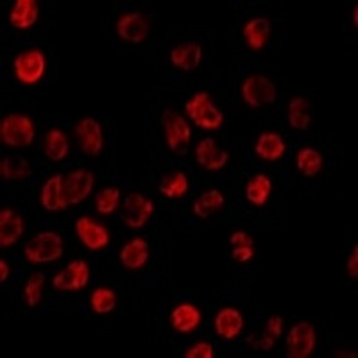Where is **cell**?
<instances>
[{
  "label": "cell",
  "instance_id": "6da1fadb",
  "mask_svg": "<svg viewBox=\"0 0 358 358\" xmlns=\"http://www.w3.org/2000/svg\"><path fill=\"white\" fill-rule=\"evenodd\" d=\"M188 118L201 129L215 131L220 129L224 124V115L219 108L213 104L212 97L208 92H199L194 97H190L185 104Z\"/></svg>",
  "mask_w": 358,
  "mask_h": 358
},
{
  "label": "cell",
  "instance_id": "7a4b0ae2",
  "mask_svg": "<svg viewBox=\"0 0 358 358\" xmlns=\"http://www.w3.org/2000/svg\"><path fill=\"white\" fill-rule=\"evenodd\" d=\"M0 136L8 147H29L36 136L33 118L22 113L8 115L0 124Z\"/></svg>",
  "mask_w": 358,
  "mask_h": 358
},
{
  "label": "cell",
  "instance_id": "3957f363",
  "mask_svg": "<svg viewBox=\"0 0 358 358\" xmlns=\"http://www.w3.org/2000/svg\"><path fill=\"white\" fill-rule=\"evenodd\" d=\"M63 257V238L54 231H41L25 245V258L31 264H50Z\"/></svg>",
  "mask_w": 358,
  "mask_h": 358
},
{
  "label": "cell",
  "instance_id": "277c9868",
  "mask_svg": "<svg viewBox=\"0 0 358 358\" xmlns=\"http://www.w3.org/2000/svg\"><path fill=\"white\" fill-rule=\"evenodd\" d=\"M162 126L169 149L178 156L187 155L192 138V129L187 120L176 110H165L162 115Z\"/></svg>",
  "mask_w": 358,
  "mask_h": 358
},
{
  "label": "cell",
  "instance_id": "5b68a950",
  "mask_svg": "<svg viewBox=\"0 0 358 358\" xmlns=\"http://www.w3.org/2000/svg\"><path fill=\"white\" fill-rule=\"evenodd\" d=\"M242 99L251 108L267 106L276 101V86L265 76H248L242 83Z\"/></svg>",
  "mask_w": 358,
  "mask_h": 358
},
{
  "label": "cell",
  "instance_id": "8992f818",
  "mask_svg": "<svg viewBox=\"0 0 358 358\" xmlns=\"http://www.w3.org/2000/svg\"><path fill=\"white\" fill-rule=\"evenodd\" d=\"M45 66H47V59L40 49H29L18 54L13 63L15 76L22 85H36L43 78Z\"/></svg>",
  "mask_w": 358,
  "mask_h": 358
},
{
  "label": "cell",
  "instance_id": "52a82bcc",
  "mask_svg": "<svg viewBox=\"0 0 358 358\" xmlns=\"http://www.w3.org/2000/svg\"><path fill=\"white\" fill-rule=\"evenodd\" d=\"M315 328L310 322L299 321L290 328L287 335V357L305 358L310 357L315 350Z\"/></svg>",
  "mask_w": 358,
  "mask_h": 358
},
{
  "label": "cell",
  "instance_id": "ba28073f",
  "mask_svg": "<svg viewBox=\"0 0 358 358\" xmlns=\"http://www.w3.org/2000/svg\"><path fill=\"white\" fill-rule=\"evenodd\" d=\"M90 267L85 260H73L54 276L52 285L62 292H76L88 285Z\"/></svg>",
  "mask_w": 358,
  "mask_h": 358
},
{
  "label": "cell",
  "instance_id": "9c48e42d",
  "mask_svg": "<svg viewBox=\"0 0 358 358\" xmlns=\"http://www.w3.org/2000/svg\"><path fill=\"white\" fill-rule=\"evenodd\" d=\"M95 178L86 169H76L63 179V197L66 204H79L94 190Z\"/></svg>",
  "mask_w": 358,
  "mask_h": 358
},
{
  "label": "cell",
  "instance_id": "30bf717a",
  "mask_svg": "<svg viewBox=\"0 0 358 358\" xmlns=\"http://www.w3.org/2000/svg\"><path fill=\"white\" fill-rule=\"evenodd\" d=\"M76 233H78L83 244L92 251H101V249L110 245V231H108L106 226H102L94 217H79L76 220Z\"/></svg>",
  "mask_w": 358,
  "mask_h": 358
},
{
  "label": "cell",
  "instance_id": "8fae6325",
  "mask_svg": "<svg viewBox=\"0 0 358 358\" xmlns=\"http://www.w3.org/2000/svg\"><path fill=\"white\" fill-rule=\"evenodd\" d=\"M152 213H155V203L138 192H133L124 199V222L127 224V228H143Z\"/></svg>",
  "mask_w": 358,
  "mask_h": 358
},
{
  "label": "cell",
  "instance_id": "7c38bea8",
  "mask_svg": "<svg viewBox=\"0 0 358 358\" xmlns=\"http://www.w3.org/2000/svg\"><path fill=\"white\" fill-rule=\"evenodd\" d=\"M117 34L129 43H142L149 36V18L140 11H129L117 20Z\"/></svg>",
  "mask_w": 358,
  "mask_h": 358
},
{
  "label": "cell",
  "instance_id": "4fadbf2b",
  "mask_svg": "<svg viewBox=\"0 0 358 358\" xmlns=\"http://www.w3.org/2000/svg\"><path fill=\"white\" fill-rule=\"evenodd\" d=\"M76 134L81 143V149L86 156H99L104 147V136H102L101 124L92 117L81 118L76 126Z\"/></svg>",
  "mask_w": 358,
  "mask_h": 358
},
{
  "label": "cell",
  "instance_id": "5bb4252c",
  "mask_svg": "<svg viewBox=\"0 0 358 358\" xmlns=\"http://www.w3.org/2000/svg\"><path fill=\"white\" fill-rule=\"evenodd\" d=\"M196 159L204 171L217 172L226 167L229 155L228 151H224L222 147L217 145L213 138H203L196 147Z\"/></svg>",
  "mask_w": 358,
  "mask_h": 358
},
{
  "label": "cell",
  "instance_id": "9a60e30c",
  "mask_svg": "<svg viewBox=\"0 0 358 358\" xmlns=\"http://www.w3.org/2000/svg\"><path fill=\"white\" fill-rule=\"evenodd\" d=\"M169 59H171V63L176 69L183 70V72H192V70H196L201 65L203 47L199 43H194V41L179 43L171 50Z\"/></svg>",
  "mask_w": 358,
  "mask_h": 358
},
{
  "label": "cell",
  "instance_id": "2e32d148",
  "mask_svg": "<svg viewBox=\"0 0 358 358\" xmlns=\"http://www.w3.org/2000/svg\"><path fill=\"white\" fill-rule=\"evenodd\" d=\"M22 233H24V219L20 213L13 208H4L0 212V245L11 248L13 244H17Z\"/></svg>",
  "mask_w": 358,
  "mask_h": 358
},
{
  "label": "cell",
  "instance_id": "e0dca14e",
  "mask_svg": "<svg viewBox=\"0 0 358 358\" xmlns=\"http://www.w3.org/2000/svg\"><path fill=\"white\" fill-rule=\"evenodd\" d=\"M201 319H203V315H201L199 308L192 303H181L171 313L172 328L179 334H192L194 330H197Z\"/></svg>",
  "mask_w": 358,
  "mask_h": 358
},
{
  "label": "cell",
  "instance_id": "ac0fdd59",
  "mask_svg": "<svg viewBox=\"0 0 358 358\" xmlns=\"http://www.w3.org/2000/svg\"><path fill=\"white\" fill-rule=\"evenodd\" d=\"M41 206L47 210V212H59V210H65L69 204H66L65 197H63V176L54 174L50 176L45 185L41 187Z\"/></svg>",
  "mask_w": 358,
  "mask_h": 358
},
{
  "label": "cell",
  "instance_id": "d6986e66",
  "mask_svg": "<svg viewBox=\"0 0 358 358\" xmlns=\"http://www.w3.org/2000/svg\"><path fill=\"white\" fill-rule=\"evenodd\" d=\"M242 328H244V317L236 308H222L215 315V331L219 337L226 338V341H233L241 335Z\"/></svg>",
  "mask_w": 358,
  "mask_h": 358
},
{
  "label": "cell",
  "instance_id": "ffe728a7",
  "mask_svg": "<svg viewBox=\"0 0 358 358\" xmlns=\"http://www.w3.org/2000/svg\"><path fill=\"white\" fill-rule=\"evenodd\" d=\"M242 36H244L249 49L262 50L267 45L268 36H271V22L264 17L251 18L242 29Z\"/></svg>",
  "mask_w": 358,
  "mask_h": 358
},
{
  "label": "cell",
  "instance_id": "44dd1931",
  "mask_svg": "<svg viewBox=\"0 0 358 358\" xmlns=\"http://www.w3.org/2000/svg\"><path fill=\"white\" fill-rule=\"evenodd\" d=\"M149 260V244L143 238H133L120 249V262L126 268L138 271Z\"/></svg>",
  "mask_w": 358,
  "mask_h": 358
},
{
  "label": "cell",
  "instance_id": "7402d4cb",
  "mask_svg": "<svg viewBox=\"0 0 358 358\" xmlns=\"http://www.w3.org/2000/svg\"><path fill=\"white\" fill-rule=\"evenodd\" d=\"M40 17V6L36 0H17L9 15V22L13 27L29 29L33 27Z\"/></svg>",
  "mask_w": 358,
  "mask_h": 358
},
{
  "label": "cell",
  "instance_id": "603a6c76",
  "mask_svg": "<svg viewBox=\"0 0 358 358\" xmlns=\"http://www.w3.org/2000/svg\"><path fill=\"white\" fill-rule=\"evenodd\" d=\"M285 142L278 133H262L255 143V152L265 162H278L285 155Z\"/></svg>",
  "mask_w": 358,
  "mask_h": 358
},
{
  "label": "cell",
  "instance_id": "cb8c5ba5",
  "mask_svg": "<svg viewBox=\"0 0 358 358\" xmlns=\"http://www.w3.org/2000/svg\"><path fill=\"white\" fill-rule=\"evenodd\" d=\"M69 151V138H66L62 129L54 127V129L47 131V134H45V156L47 158L52 159V162H63Z\"/></svg>",
  "mask_w": 358,
  "mask_h": 358
},
{
  "label": "cell",
  "instance_id": "d4e9b609",
  "mask_svg": "<svg viewBox=\"0 0 358 358\" xmlns=\"http://www.w3.org/2000/svg\"><path fill=\"white\" fill-rule=\"evenodd\" d=\"M271 192H273L271 178L265 174H257L245 187V197H248L249 203L264 206V204H267L268 197H271Z\"/></svg>",
  "mask_w": 358,
  "mask_h": 358
},
{
  "label": "cell",
  "instance_id": "484cf974",
  "mask_svg": "<svg viewBox=\"0 0 358 358\" xmlns=\"http://www.w3.org/2000/svg\"><path fill=\"white\" fill-rule=\"evenodd\" d=\"M226 199L220 194L217 188L213 190H206L204 194H201L199 197L194 203V213H196L199 219H208V217H212L213 213H217L220 208L224 206Z\"/></svg>",
  "mask_w": 358,
  "mask_h": 358
},
{
  "label": "cell",
  "instance_id": "4316f807",
  "mask_svg": "<svg viewBox=\"0 0 358 358\" xmlns=\"http://www.w3.org/2000/svg\"><path fill=\"white\" fill-rule=\"evenodd\" d=\"M0 174L8 181H22V179H27L33 174V171H31V165L25 158L9 156V158H4L0 162Z\"/></svg>",
  "mask_w": 358,
  "mask_h": 358
},
{
  "label": "cell",
  "instance_id": "83f0119b",
  "mask_svg": "<svg viewBox=\"0 0 358 358\" xmlns=\"http://www.w3.org/2000/svg\"><path fill=\"white\" fill-rule=\"evenodd\" d=\"M296 167L299 169V172L305 178H313L322 169V155L319 151H315V149H312V147H305V149L297 152Z\"/></svg>",
  "mask_w": 358,
  "mask_h": 358
},
{
  "label": "cell",
  "instance_id": "f1b7e54d",
  "mask_svg": "<svg viewBox=\"0 0 358 358\" xmlns=\"http://www.w3.org/2000/svg\"><path fill=\"white\" fill-rule=\"evenodd\" d=\"M188 192V178L185 172H172V174L165 176L163 181L159 183V194L171 199H179Z\"/></svg>",
  "mask_w": 358,
  "mask_h": 358
},
{
  "label": "cell",
  "instance_id": "f546056e",
  "mask_svg": "<svg viewBox=\"0 0 358 358\" xmlns=\"http://www.w3.org/2000/svg\"><path fill=\"white\" fill-rule=\"evenodd\" d=\"M90 306L99 315L110 313L117 306V294L111 289H106V287H99L90 297Z\"/></svg>",
  "mask_w": 358,
  "mask_h": 358
},
{
  "label": "cell",
  "instance_id": "4dcf8cb0",
  "mask_svg": "<svg viewBox=\"0 0 358 358\" xmlns=\"http://www.w3.org/2000/svg\"><path fill=\"white\" fill-rule=\"evenodd\" d=\"M118 203H120V190L115 187L102 188L95 196V206H97V212L102 213V215H111V213L117 212Z\"/></svg>",
  "mask_w": 358,
  "mask_h": 358
},
{
  "label": "cell",
  "instance_id": "1f68e13d",
  "mask_svg": "<svg viewBox=\"0 0 358 358\" xmlns=\"http://www.w3.org/2000/svg\"><path fill=\"white\" fill-rule=\"evenodd\" d=\"M43 285H45V274L34 273L29 276L27 283H25V289H24V297H25V303H27V306L34 308V306L40 305L41 292H43Z\"/></svg>",
  "mask_w": 358,
  "mask_h": 358
},
{
  "label": "cell",
  "instance_id": "d6a6232c",
  "mask_svg": "<svg viewBox=\"0 0 358 358\" xmlns=\"http://www.w3.org/2000/svg\"><path fill=\"white\" fill-rule=\"evenodd\" d=\"M187 358H213V346L210 342L201 341L185 351Z\"/></svg>",
  "mask_w": 358,
  "mask_h": 358
},
{
  "label": "cell",
  "instance_id": "836d02e7",
  "mask_svg": "<svg viewBox=\"0 0 358 358\" xmlns=\"http://www.w3.org/2000/svg\"><path fill=\"white\" fill-rule=\"evenodd\" d=\"M289 124L297 131L308 129L310 124H312V117H310L308 111H289Z\"/></svg>",
  "mask_w": 358,
  "mask_h": 358
},
{
  "label": "cell",
  "instance_id": "e575fe53",
  "mask_svg": "<svg viewBox=\"0 0 358 358\" xmlns=\"http://www.w3.org/2000/svg\"><path fill=\"white\" fill-rule=\"evenodd\" d=\"M231 257L233 260L245 264V262H249L255 257V248H251V245H233Z\"/></svg>",
  "mask_w": 358,
  "mask_h": 358
},
{
  "label": "cell",
  "instance_id": "d590c367",
  "mask_svg": "<svg viewBox=\"0 0 358 358\" xmlns=\"http://www.w3.org/2000/svg\"><path fill=\"white\" fill-rule=\"evenodd\" d=\"M265 331H267V335H271V337H280L281 334H283V319L280 317V315H273V317H268L267 321V326H265Z\"/></svg>",
  "mask_w": 358,
  "mask_h": 358
},
{
  "label": "cell",
  "instance_id": "8d00e7d4",
  "mask_svg": "<svg viewBox=\"0 0 358 358\" xmlns=\"http://www.w3.org/2000/svg\"><path fill=\"white\" fill-rule=\"evenodd\" d=\"M274 341H276V338L274 337H271V335H267L265 334L264 337L262 338H248V342L249 344H251L252 348H255V350H262V351H271L274 348Z\"/></svg>",
  "mask_w": 358,
  "mask_h": 358
},
{
  "label": "cell",
  "instance_id": "74e56055",
  "mask_svg": "<svg viewBox=\"0 0 358 358\" xmlns=\"http://www.w3.org/2000/svg\"><path fill=\"white\" fill-rule=\"evenodd\" d=\"M229 242H231V245H251V248H255L252 236L245 231H235L229 236Z\"/></svg>",
  "mask_w": 358,
  "mask_h": 358
},
{
  "label": "cell",
  "instance_id": "f35d334b",
  "mask_svg": "<svg viewBox=\"0 0 358 358\" xmlns=\"http://www.w3.org/2000/svg\"><path fill=\"white\" fill-rule=\"evenodd\" d=\"M348 274L351 280H357L358 276V245H355L353 252L348 258Z\"/></svg>",
  "mask_w": 358,
  "mask_h": 358
},
{
  "label": "cell",
  "instance_id": "ab89813d",
  "mask_svg": "<svg viewBox=\"0 0 358 358\" xmlns=\"http://www.w3.org/2000/svg\"><path fill=\"white\" fill-rule=\"evenodd\" d=\"M310 102L305 97H294L289 104V111H308Z\"/></svg>",
  "mask_w": 358,
  "mask_h": 358
},
{
  "label": "cell",
  "instance_id": "60d3db41",
  "mask_svg": "<svg viewBox=\"0 0 358 358\" xmlns=\"http://www.w3.org/2000/svg\"><path fill=\"white\" fill-rule=\"evenodd\" d=\"M9 278V267L8 264H6V260H0V281L2 283H6Z\"/></svg>",
  "mask_w": 358,
  "mask_h": 358
},
{
  "label": "cell",
  "instance_id": "b9f144b4",
  "mask_svg": "<svg viewBox=\"0 0 358 358\" xmlns=\"http://www.w3.org/2000/svg\"><path fill=\"white\" fill-rule=\"evenodd\" d=\"M335 357H346V358H357V353L346 350H337L335 351Z\"/></svg>",
  "mask_w": 358,
  "mask_h": 358
},
{
  "label": "cell",
  "instance_id": "7bdbcfd3",
  "mask_svg": "<svg viewBox=\"0 0 358 358\" xmlns=\"http://www.w3.org/2000/svg\"><path fill=\"white\" fill-rule=\"evenodd\" d=\"M353 24L358 25V8H357V4L353 6Z\"/></svg>",
  "mask_w": 358,
  "mask_h": 358
}]
</instances>
